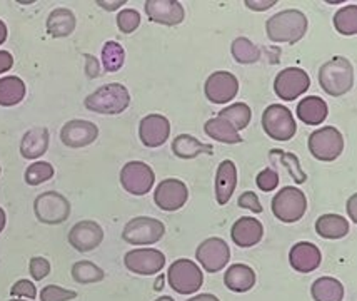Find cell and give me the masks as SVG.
<instances>
[{
	"label": "cell",
	"mask_w": 357,
	"mask_h": 301,
	"mask_svg": "<svg viewBox=\"0 0 357 301\" xmlns=\"http://www.w3.org/2000/svg\"><path fill=\"white\" fill-rule=\"evenodd\" d=\"M307 17L297 8L278 12L266 22L267 37L275 44H297L307 32Z\"/></svg>",
	"instance_id": "cell-1"
},
{
	"label": "cell",
	"mask_w": 357,
	"mask_h": 301,
	"mask_svg": "<svg viewBox=\"0 0 357 301\" xmlns=\"http://www.w3.org/2000/svg\"><path fill=\"white\" fill-rule=\"evenodd\" d=\"M319 86L326 94L341 97L354 87V66L347 57L334 56L319 69Z\"/></svg>",
	"instance_id": "cell-2"
},
{
	"label": "cell",
	"mask_w": 357,
	"mask_h": 301,
	"mask_svg": "<svg viewBox=\"0 0 357 301\" xmlns=\"http://www.w3.org/2000/svg\"><path fill=\"white\" fill-rule=\"evenodd\" d=\"M86 109L104 116H117L130 105V94L126 86L119 82L105 84L89 94L84 101Z\"/></svg>",
	"instance_id": "cell-3"
},
{
	"label": "cell",
	"mask_w": 357,
	"mask_h": 301,
	"mask_svg": "<svg viewBox=\"0 0 357 301\" xmlns=\"http://www.w3.org/2000/svg\"><path fill=\"white\" fill-rule=\"evenodd\" d=\"M272 214L282 223H297L299 219L304 218L305 210H307V198L301 189L292 188H282L272 198L271 203Z\"/></svg>",
	"instance_id": "cell-4"
},
{
	"label": "cell",
	"mask_w": 357,
	"mask_h": 301,
	"mask_svg": "<svg viewBox=\"0 0 357 301\" xmlns=\"http://www.w3.org/2000/svg\"><path fill=\"white\" fill-rule=\"evenodd\" d=\"M167 281L176 293L178 295H192L204 283V274L197 263L181 258L169 266Z\"/></svg>",
	"instance_id": "cell-5"
},
{
	"label": "cell",
	"mask_w": 357,
	"mask_h": 301,
	"mask_svg": "<svg viewBox=\"0 0 357 301\" xmlns=\"http://www.w3.org/2000/svg\"><path fill=\"white\" fill-rule=\"evenodd\" d=\"M262 129L274 141H291L296 135L297 126L291 109L282 104H271L262 114Z\"/></svg>",
	"instance_id": "cell-6"
},
{
	"label": "cell",
	"mask_w": 357,
	"mask_h": 301,
	"mask_svg": "<svg viewBox=\"0 0 357 301\" xmlns=\"http://www.w3.org/2000/svg\"><path fill=\"white\" fill-rule=\"evenodd\" d=\"M307 146L314 158L324 161V163H331V161H335L342 154L344 135L337 127H321V129L314 131L309 135Z\"/></svg>",
	"instance_id": "cell-7"
},
{
	"label": "cell",
	"mask_w": 357,
	"mask_h": 301,
	"mask_svg": "<svg viewBox=\"0 0 357 301\" xmlns=\"http://www.w3.org/2000/svg\"><path fill=\"white\" fill-rule=\"evenodd\" d=\"M33 213L44 224H62L70 216V203L57 191H47L33 201Z\"/></svg>",
	"instance_id": "cell-8"
},
{
	"label": "cell",
	"mask_w": 357,
	"mask_h": 301,
	"mask_svg": "<svg viewBox=\"0 0 357 301\" xmlns=\"http://www.w3.org/2000/svg\"><path fill=\"white\" fill-rule=\"evenodd\" d=\"M164 235L165 226L159 219L149 218V216H137L124 226L122 240L134 246H147L155 244L157 241L162 240Z\"/></svg>",
	"instance_id": "cell-9"
},
{
	"label": "cell",
	"mask_w": 357,
	"mask_h": 301,
	"mask_svg": "<svg viewBox=\"0 0 357 301\" xmlns=\"http://www.w3.org/2000/svg\"><path fill=\"white\" fill-rule=\"evenodd\" d=\"M311 87V78L301 67H287L274 79V92L280 101H296Z\"/></svg>",
	"instance_id": "cell-10"
},
{
	"label": "cell",
	"mask_w": 357,
	"mask_h": 301,
	"mask_svg": "<svg viewBox=\"0 0 357 301\" xmlns=\"http://www.w3.org/2000/svg\"><path fill=\"white\" fill-rule=\"evenodd\" d=\"M155 182V175L149 164L142 161H130L121 171V184L129 194L144 196L152 189Z\"/></svg>",
	"instance_id": "cell-11"
},
{
	"label": "cell",
	"mask_w": 357,
	"mask_h": 301,
	"mask_svg": "<svg viewBox=\"0 0 357 301\" xmlns=\"http://www.w3.org/2000/svg\"><path fill=\"white\" fill-rule=\"evenodd\" d=\"M124 265L130 273L140 274V277H152V274L162 271L165 266V256L159 249L137 248L126 253Z\"/></svg>",
	"instance_id": "cell-12"
},
{
	"label": "cell",
	"mask_w": 357,
	"mask_h": 301,
	"mask_svg": "<svg viewBox=\"0 0 357 301\" xmlns=\"http://www.w3.org/2000/svg\"><path fill=\"white\" fill-rule=\"evenodd\" d=\"M204 92L212 104H227L239 92V80L232 72L215 71L207 78Z\"/></svg>",
	"instance_id": "cell-13"
},
{
	"label": "cell",
	"mask_w": 357,
	"mask_h": 301,
	"mask_svg": "<svg viewBox=\"0 0 357 301\" xmlns=\"http://www.w3.org/2000/svg\"><path fill=\"white\" fill-rule=\"evenodd\" d=\"M187 199H189V189H187L184 181L176 179V177H167V179L160 181L157 184L154 203L162 211L174 213V211L184 207Z\"/></svg>",
	"instance_id": "cell-14"
},
{
	"label": "cell",
	"mask_w": 357,
	"mask_h": 301,
	"mask_svg": "<svg viewBox=\"0 0 357 301\" xmlns=\"http://www.w3.org/2000/svg\"><path fill=\"white\" fill-rule=\"evenodd\" d=\"M195 258L207 273H219L231 260V249L224 240L209 238L197 246Z\"/></svg>",
	"instance_id": "cell-15"
},
{
	"label": "cell",
	"mask_w": 357,
	"mask_h": 301,
	"mask_svg": "<svg viewBox=\"0 0 357 301\" xmlns=\"http://www.w3.org/2000/svg\"><path fill=\"white\" fill-rule=\"evenodd\" d=\"M171 121L162 114H149L139 122V138L146 147H160L169 141Z\"/></svg>",
	"instance_id": "cell-16"
},
{
	"label": "cell",
	"mask_w": 357,
	"mask_h": 301,
	"mask_svg": "<svg viewBox=\"0 0 357 301\" xmlns=\"http://www.w3.org/2000/svg\"><path fill=\"white\" fill-rule=\"evenodd\" d=\"M99 138V127L91 121L72 119L66 122L61 129V141L72 149L91 146Z\"/></svg>",
	"instance_id": "cell-17"
},
{
	"label": "cell",
	"mask_w": 357,
	"mask_h": 301,
	"mask_svg": "<svg viewBox=\"0 0 357 301\" xmlns=\"http://www.w3.org/2000/svg\"><path fill=\"white\" fill-rule=\"evenodd\" d=\"M102 241H104V230L99 223L91 221V219L79 221L69 231V243L79 253H89L99 248Z\"/></svg>",
	"instance_id": "cell-18"
},
{
	"label": "cell",
	"mask_w": 357,
	"mask_h": 301,
	"mask_svg": "<svg viewBox=\"0 0 357 301\" xmlns=\"http://www.w3.org/2000/svg\"><path fill=\"white\" fill-rule=\"evenodd\" d=\"M146 14L151 22L176 27L184 22L185 10L177 0H147Z\"/></svg>",
	"instance_id": "cell-19"
},
{
	"label": "cell",
	"mask_w": 357,
	"mask_h": 301,
	"mask_svg": "<svg viewBox=\"0 0 357 301\" xmlns=\"http://www.w3.org/2000/svg\"><path fill=\"white\" fill-rule=\"evenodd\" d=\"M322 254L321 249L309 241L296 243L289 251V263L297 273H312L321 266Z\"/></svg>",
	"instance_id": "cell-20"
},
{
	"label": "cell",
	"mask_w": 357,
	"mask_h": 301,
	"mask_svg": "<svg viewBox=\"0 0 357 301\" xmlns=\"http://www.w3.org/2000/svg\"><path fill=\"white\" fill-rule=\"evenodd\" d=\"M231 238L239 248H252L264 238V226L256 218L242 216L232 224Z\"/></svg>",
	"instance_id": "cell-21"
},
{
	"label": "cell",
	"mask_w": 357,
	"mask_h": 301,
	"mask_svg": "<svg viewBox=\"0 0 357 301\" xmlns=\"http://www.w3.org/2000/svg\"><path fill=\"white\" fill-rule=\"evenodd\" d=\"M237 188V168L234 161L225 159L219 164L215 172V199L220 206L231 201L234 191Z\"/></svg>",
	"instance_id": "cell-22"
},
{
	"label": "cell",
	"mask_w": 357,
	"mask_h": 301,
	"mask_svg": "<svg viewBox=\"0 0 357 301\" xmlns=\"http://www.w3.org/2000/svg\"><path fill=\"white\" fill-rule=\"evenodd\" d=\"M50 134L47 127H32L20 141V154L25 159H37L49 149Z\"/></svg>",
	"instance_id": "cell-23"
},
{
	"label": "cell",
	"mask_w": 357,
	"mask_h": 301,
	"mask_svg": "<svg viewBox=\"0 0 357 301\" xmlns=\"http://www.w3.org/2000/svg\"><path fill=\"white\" fill-rule=\"evenodd\" d=\"M75 25H77V20H75L74 12L69 10V8L59 7L54 8L47 17L45 27L50 37L62 39V37H69L75 31Z\"/></svg>",
	"instance_id": "cell-24"
},
{
	"label": "cell",
	"mask_w": 357,
	"mask_h": 301,
	"mask_svg": "<svg viewBox=\"0 0 357 301\" xmlns=\"http://www.w3.org/2000/svg\"><path fill=\"white\" fill-rule=\"evenodd\" d=\"M297 117L307 126H319L327 119V104L324 99L317 96H307L297 104Z\"/></svg>",
	"instance_id": "cell-25"
},
{
	"label": "cell",
	"mask_w": 357,
	"mask_h": 301,
	"mask_svg": "<svg viewBox=\"0 0 357 301\" xmlns=\"http://www.w3.org/2000/svg\"><path fill=\"white\" fill-rule=\"evenodd\" d=\"M224 283L234 293H245L256 285V273L248 265H232L225 271Z\"/></svg>",
	"instance_id": "cell-26"
},
{
	"label": "cell",
	"mask_w": 357,
	"mask_h": 301,
	"mask_svg": "<svg viewBox=\"0 0 357 301\" xmlns=\"http://www.w3.org/2000/svg\"><path fill=\"white\" fill-rule=\"evenodd\" d=\"M172 152L178 159H194L199 154H212L214 147L190 134H181L172 141Z\"/></svg>",
	"instance_id": "cell-27"
},
{
	"label": "cell",
	"mask_w": 357,
	"mask_h": 301,
	"mask_svg": "<svg viewBox=\"0 0 357 301\" xmlns=\"http://www.w3.org/2000/svg\"><path fill=\"white\" fill-rule=\"evenodd\" d=\"M316 233L324 240H341L349 233V221L341 214H322L316 221Z\"/></svg>",
	"instance_id": "cell-28"
},
{
	"label": "cell",
	"mask_w": 357,
	"mask_h": 301,
	"mask_svg": "<svg viewBox=\"0 0 357 301\" xmlns=\"http://www.w3.org/2000/svg\"><path fill=\"white\" fill-rule=\"evenodd\" d=\"M204 133L209 135L211 139H214V141L222 144H239L244 141L241 134L222 117H212V119L207 121L204 124Z\"/></svg>",
	"instance_id": "cell-29"
},
{
	"label": "cell",
	"mask_w": 357,
	"mask_h": 301,
	"mask_svg": "<svg viewBox=\"0 0 357 301\" xmlns=\"http://www.w3.org/2000/svg\"><path fill=\"white\" fill-rule=\"evenodd\" d=\"M311 295L314 301H342L344 286L339 279L322 277L312 283Z\"/></svg>",
	"instance_id": "cell-30"
},
{
	"label": "cell",
	"mask_w": 357,
	"mask_h": 301,
	"mask_svg": "<svg viewBox=\"0 0 357 301\" xmlns=\"http://www.w3.org/2000/svg\"><path fill=\"white\" fill-rule=\"evenodd\" d=\"M25 97V84L24 80L17 75H7L0 79V105L10 108L24 101Z\"/></svg>",
	"instance_id": "cell-31"
},
{
	"label": "cell",
	"mask_w": 357,
	"mask_h": 301,
	"mask_svg": "<svg viewBox=\"0 0 357 301\" xmlns=\"http://www.w3.org/2000/svg\"><path fill=\"white\" fill-rule=\"evenodd\" d=\"M231 52L232 57L236 59V62L242 64V66L256 64L262 56L261 49H259L252 41H249L248 37H237V39H234L231 45Z\"/></svg>",
	"instance_id": "cell-32"
},
{
	"label": "cell",
	"mask_w": 357,
	"mask_h": 301,
	"mask_svg": "<svg viewBox=\"0 0 357 301\" xmlns=\"http://www.w3.org/2000/svg\"><path fill=\"white\" fill-rule=\"evenodd\" d=\"M218 117H222L239 133V131L249 126L250 119H252V111H250V108L245 103H237L224 108Z\"/></svg>",
	"instance_id": "cell-33"
},
{
	"label": "cell",
	"mask_w": 357,
	"mask_h": 301,
	"mask_svg": "<svg viewBox=\"0 0 357 301\" xmlns=\"http://www.w3.org/2000/svg\"><path fill=\"white\" fill-rule=\"evenodd\" d=\"M72 279L80 283V285H92V283H99L105 278L104 270L93 265L92 261H77L72 266Z\"/></svg>",
	"instance_id": "cell-34"
},
{
	"label": "cell",
	"mask_w": 357,
	"mask_h": 301,
	"mask_svg": "<svg viewBox=\"0 0 357 301\" xmlns=\"http://www.w3.org/2000/svg\"><path fill=\"white\" fill-rule=\"evenodd\" d=\"M126 62V50L116 41L105 42L102 47V66L107 72H117Z\"/></svg>",
	"instance_id": "cell-35"
},
{
	"label": "cell",
	"mask_w": 357,
	"mask_h": 301,
	"mask_svg": "<svg viewBox=\"0 0 357 301\" xmlns=\"http://www.w3.org/2000/svg\"><path fill=\"white\" fill-rule=\"evenodd\" d=\"M335 31L342 36H356L357 34V6L351 3L339 8L334 15Z\"/></svg>",
	"instance_id": "cell-36"
},
{
	"label": "cell",
	"mask_w": 357,
	"mask_h": 301,
	"mask_svg": "<svg viewBox=\"0 0 357 301\" xmlns=\"http://www.w3.org/2000/svg\"><path fill=\"white\" fill-rule=\"evenodd\" d=\"M54 166L45 161H37L25 169V182L29 186H39L42 182L52 179L54 177Z\"/></svg>",
	"instance_id": "cell-37"
},
{
	"label": "cell",
	"mask_w": 357,
	"mask_h": 301,
	"mask_svg": "<svg viewBox=\"0 0 357 301\" xmlns=\"http://www.w3.org/2000/svg\"><path fill=\"white\" fill-rule=\"evenodd\" d=\"M274 154L280 156V163H282L284 166H287L289 175L294 177V181L297 182V184H304L305 179H307V176H305V172L301 169L299 159H297L292 152H284V151L274 149Z\"/></svg>",
	"instance_id": "cell-38"
},
{
	"label": "cell",
	"mask_w": 357,
	"mask_h": 301,
	"mask_svg": "<svg viewBox=\"0 0 357 301\" xmlns=\"http://www.w3.org/2000/svg\"><path fill=\"white\" fill-rule=\"evenodd\" d=\"M140 25V14L135 8H124L117 15V27L122 34H132Z\"/></svg>",
	"instance_id": "cell-39"
},
{
	"label": "cell",
	"mask_w": 357,
	"mask_h": 301,
	"mask_svg": "<svg viewBox=\"0 0 357 301\" xmlns=\"http://www.w3.org/2000/svg\"><path fill=\"white\" fill-rule=\"evenodd\" d=\"M77 298V293L57 285H47L40 291V301H70Z\"/></svg>",
	"instance_id": "cell-40"
},
{
	"label": "cell",
	"mask_w": 357,
	"mask_h": 301,
	"mask_svg": "<svg viewBox=\"0 0 357 301\" xmlns=\"http://www.w3.org/2000/svg\"><path fill=\"white\" fill-rule=\"evenodd\" d=\"M256 184H257V188L261 191H264V193H271V191H274L279 184L278 171L272 168L262 169V171L259 172L256 177Z\"/></svg>",
	"instance_id": "cell-41"
},
{
	"label": "cell",
	"mask_w": 357,
	"mask_h": 301,
	"mask_svg": "<svg viewBox=\"0 0 357 301\" xmlns=\"http://www.w3.org/2000/svg\"><path fill=\"white\" fill-rule=\"evenodd\" d=\"M29 271H31L32 278L36 281H42V279L50 274V263L42 256H33L31 263H29Z\"/></svg>",
	"instance_id": "cell-42"
},
{
	"label": "cell",
	"mask_w": 357,
	"mask_h": 301,
	"mask_svg": "<svg viewBox=\"0 0 357 301\" xmlns=\"http://www.w3.org/2000/svg\"><path fill=\"white\" fill-rule=\"evenodd\" d=\"M10 295L15 296V298H29L36 300L37 290L36 285L29 279H19V281L14 283V286L10 288Z\"/></svg>",
	"instance_id": "cell-43"
},
{
	"label": "cell",
	"mask_w": 357,
	"mask_h": 301,
	"mask_svg": "<svg viewBox=\"0 0 357 301\" xmlns=\"http://www.w3.org/2000/svg\"><path fill=\"white\" fill-rule=\"evenodd\" d=\"M237 205H239V207H242V210H250L256 214L262 213L261 201H259L257 194L252 193V191H245V193H242L239 199H237Z\"/></svg>",
	"instance_id": "cell-44"
},
{
	"label": "cell",
	"mask_w": 357,
	"mask_h": 301,
	"mask_svg": "<svg viewBox=\"0 0 357 301\" xmlns=\"http://www.w3.org/2000/svg\"><path fill=\"white\" fill-rule=\"evenodd\" d=\"M86 59V75L89 79H96L100 75V64L99 59L91 56V54H84Z\"/></svg>",
	"instance_id": "cell-45"
},
{
	"label": "cell",
	"mask_w": 357,
	"mask_h": 301,
	"mask_svg": "<svg viewBox=\"0 0 357 301\" xmlns=\"http://www.w3.org/2000/svg\"><path fill=\"white\" fill-rule=\"evenodd\" d=\"M245 7L250 8V10L256 12H264L267 8L274 7L278 3V0H245Z\"/></svg>",
	"instance_id": "cell-46"
},
{
	"label": "cell",
	"mask_w": 357,
	"mask_h": 301,
	"mask_svg": "<svg viewBox=\"0 0 357 301\" xmlns=\"http://www.w3.org/2000/svg\"><path fill=\"white\" fill-rule=\"evenodd\" d=\"M14 66V57L7 50H0V74H6Z\"/></svg>",
	"instance_id": "cell-47"
},
{
	"label": "cell",
	"mask_w": 357,
	"mask_h": 301,
	"mask_svg": "<svg viewBox=\"0 0 357 301\" xmlns=\"http://www.w3.org/2000/svg\"><path fill=\"white\" fill-rule=\"evenodd\" d=\"M97 6L105 8V10L112 12V10H117L119 7L126 6V0H114V2H107V0H97Z\"/></svg>",
	"instance_id": "cell-48"
},
{
	"label": "cell",
	"mask_w": 357,
	"mask_h": 301,
	"mask_svg": "<svg viewBox=\"0 0 357 301\" xmlns=\"http://www.w3.org/2000/svg\"><path fill=\"white\" fill-rule=\"evenodd\" d=\"M356 201H357L356 194H352V196L349 198V201H347V211H349L351 219H352V221H354V223H357V214H356V207H354Z\"/></svg>",
	"instance_id": "cell-49"
},
{
	"label": "cell",
	"mask_w": 357,
	"mask_h": 301,
	"mask_svg": "<svg viewBox=\"0 0 357 301\" xmlns=\"http://www.w3.org/2000/svg\"><path fill=\"white\" fill-rule=\"evenodd\" d=\"M187 301H220L218 296H214V295H211V293H202V295H197V296H194V298H190V300H187Z\"/></svg>",
	"instance_id": "cell-50"
},
{
	"label": "cell",
	"mask_w": 357,
	"mask_h": 301,
	"mask_svg": "<svg viewBox=\"0 0 357 301\" xmlns=\"http://www.w3.org/2000/svg\"><path fill=\"white\" fill-rule=\"evenodd\" d=\"M7 36H8L7 25H6V22H3V20H0V45H2L3 42L7 41Z\"/></svg>",
	"instance_id": "cell-51"
},
{
	"label": "cell",
	"mask_w": 357,
	"mask_h": 301,
	"mask_svg": "<svg viewBox=\"0 0 357 301\" xmlns=\"http://www.w3.org/2000/svg\"><path fill=\"white\" fill-rule=\"evenodd\" d=\"M6 224H7V214H6V211H3L2 207H0V233L3 231Z\"/></svg>",
	"instance_id": "cell-52"
},
{
	"label": "cell",
	"mask_w": 357,
	"mask_h": 301,
	"mask_svg": "<svg viewBox=\"0 0 357 301\" xmlns=\"http://www.w3.org/2000/svg\"><path fill=\"white\" fill-rule=\"evenodd\" d=\"M155 301H174V298H171V296H160V298H157Z\"/></svg>",
	"instance_id": "cell-53"
},
{
	"label": "cell",
	"mask_w": 357,
	"mask_h": 301,
	"mask_svg": "<svg viewBox=\"0 0 357 301\" xmlns=\"http://www.w3.org/2000/svg\"><path fill=\"white\" fill-rule=\"evenodd\" d=\"M8 301H22V300H8Z\"/></svg>",
	"instance_id": "cell-54"
},
{
	"label": "cell",
	"mask_w": 357,
	"mask_h": 301,
	"mask_svg": "<svg viewBox=\"0 0 357 301\" xmlns=\"http://www.w3.org/2000/svg\"><path fill=\"white\" fill-rule=\"evenodd\" d=\"M0 172H2V168H0Z\"/></svg>",
	"instance_id": "cell-55"
}]
</instances>
